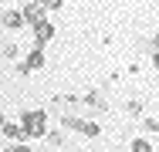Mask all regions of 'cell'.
I'll use <instances>...</instances> for the list:
<instances>
[{
  "label": "cell",
  "instance_id": "obj_6",
  "mask_svg": "<svg viewBox=\"0 0 159 152\" xmlns=\"http://www.w3.org/2000/svg\"><path fill=\"white\" fill-rule=\"evenodd\" d=\"M81 108H92V112H108V101H105V95L102 91H85L81 95Z\"/></svg>",
  "mask_w": 159,
  "mask_h": 152
},
{
  "label": "cell",
  "instance_id": "obj_2",
  "mask_svg": "<svg viewBox=\"0 0 159 152\" xmlns=\"http://www.w3.org/2000/svg\"><path fill=\"white\" fill-rule=\"evenodd\" d=\"M61 125L64 128H71V132H78V135H85V139H95L98 132V122H92V118H81V115H61Z\"/></svg>",
  "mask_w": 159,
  "mask_h": 152
},
{
  "label": "cell",
  "instance_id": "obj_3",
  "mask_svg": "<svg viewBox=\"0 0 159 152\" xmlns=\"http://www.w3.org/2000/svg\"><path fill=\"white\" fill-rule=\"evenodd\" d=\"M54 34H58V27H54V24H51V20L44 17L41 24H34V27H31V37H34V47H37V51H44V47H48V44L54 41Z\"/></svg>",
  "mask_w": 159,
  "mask_h": 152
},
{
  "label": "cell",
  "instance_id": "obj_12",
  "mask_svg": "<svg viewBox=\"0 0 159 152\" xmlns=\"http://www.w3.org/2000/svg\"><path fill=\"white\" fill-rule=\"evenodd\" d=\"M41 7H44V14H54L64 7V0H41Z\"/></svg>",
  "mask_w": 159,
  "mask_h": 152
},
{
  "label": "cell",
  "instance_id": "obj_18",
  "mask_svg": "<svg viewBox=\"0 0 159 152\" xmlns=\"http://www.w3.org/2000/svg\"><path fill=\"white\" fill-rule=\"evenodd\" d=\"M156 37H159V34H156Z\"/></svg>",
  "mask_w": 159,
  "mask_h": 152
},
{
  "label": "cell",
  "instance_id": "obj_4",
  "mask_svg": "<svg viewBox=\"0 0 159 152\" xmlns=\"http://www.w3.org/2000/svg\"><path fill=\"white\" fill-rule=\"evenodd\" d=\"M41 68H44V51L31 47V51L24 54V61L17 64V74H31V71H41Z\"/></svg>",
  "mask_w": 159,
  "mask_h": 152
},
{
  "label": "cell",
  "instance_id": "obj_13",
  "mask_svg": "<svg viewBox=\"0 0 159 152\" xmlns=\"http://www.w3.org/2000/svg\"><path fill=\"white\" fill-rule=\"evenodd\" d=\"M3 152H31L27 142H10V145H3Z\"/></svg>",
  "mask_w": 159,
  "mask_h": 152
},
{
  "label": "cell",
  "instance_id": "obj_11",
  "mask_svg": "<svg viewBox=\"0 0 159 152\" xmlns=\"http://www.w3.org/2000/svg\"><path fill=\"white\" fill-rule=\"evenodd\" d=\"M129 152H152V142H149V139H135V142L129 145Z\"/></svg>",
  "mask_w": 159,
  "mask_h": 152
},
{
  "label": "cell",
  "instance_id": "obj_9",
  "mask_svg": "<svg viewBox=\"0 0 159 152\" xmlns=\"http://www.w3.org/2000/svg\"><path fill=\"white\" fill-rule=\"evenodd\" d=\"M125 115L142 118V115H146V101H142V98H129V101H125Z\"/></svg>",
  "mask_w": 159,
  "mask_h": 152
},
{
  "label": "cell",
  "instance_id": "obj_1",
  "mask_svg": "<svg viewBox=\"0 0 159 152\" xmlns=\"http://www.w3.org/2000/svg\"><path fill=\"white\" fill-rule=\"evenodd\" d=\"M20 135H24V142H34V139H44V132H48V112H41V108H27L24 115H20Z\"/></svg>",
  "mask_w": 159,
  "mask_h": 152
},
{
  "label": "cell",
  "instance_id": "obj_10",
  "mask_svg": "<svg viewBox=\"0 0 159 152\" xmlns=\"http://www.w3.org/2000/svg\"><path fill=\"white\" fill-rule=\"evenodd\" d=\"M44 139H48V145H54V149L64 145V132H61V128H48V132H44Z\"/></svg>",
  "mask_w": 159,
  "mask_h": 152
},
{
  "label": "cell",
  "instance_id": "obj_15",
  "mask_svg": "<svg viewBox=\"0 0 159 152\" xmlns=\"http://www.w3.org/2000/svg\"><path fill=\"white\" fill-rule=\"evenodd\" d=\"M3 58H17V44H14V41L3 44Z\"/></svg>",
  "mask_w": 159,
  "mask_h": 152
},
{
  "label": "cell",
  "instance_id": "obj_5",
  "mask_svg": "<svg viewBox=\"0 0 159 152\" xmlns=\"http://www.w3.org/2000/svg\"><path fill=\"white\" fill-rule=\"evenodd\" d=\"M20 17H24V27H27V24H41V20H44V17H48V14H44V7H41V0H31V3H24V7H20Z\"/></svg>",
  "mask_w": 159,
  "mask_h": 152
},
{
  "label": "cell",
  "instance_id": "obj_7",
  "mask_svg": "<svg viewBox=\"0 0 159 152\" xmlns=\"http://www.w3.org/2000/svg\"><path fill=\"white\" fill-rule=\"evenodd\" d=\"M0 27H7V30H20V27H24L20 10H0Z\"/></svg>",
  "mask_w": 159,
  "mask_h": 152
},
{
  "label": "cell",
  "instance_id": "obj_16",
  "mask_svg": "<svg viewBox=\"0 0 159 152\" xmlns=\"http://www.w3.org/2000/svg\"><path fill=\"white\" fill-rule=\"evenodd\" d=\"M152 68H156V71H159V54H152Z\"/></svg>",
  "mask_w": 159,
  "mask_h": 152
},
{
  "label": "cell",
  "instance_id": "obj_8",
  "mask_svg": "<svg viewBox=\"0 0 159 152\" xmlns=\"http://www.w3.org/2000/svg\"><path fill=\"white\" fill-rule=\"evenodd\" d=\"M0 135H7V139H10V142H24V135H20V125H17V122H0Z\"/></svg>",
  "mask_w": 159,
  "mask_h": 152
},
{
  "label": "cell",
  "instance_id": "obj_17",
  "mask_svg": "<svg viewBox=\"0 0 159 152\" xmlns=\"http://www.w3.org/2000/svg\"><path fill=\"white\" fill-rule=\"evenodd\" d=\"M78 3H88V0H78Z\"/></svg>",
  "mask_w": 159,
  "mask_h": 152
},
{
  "label": "cell",
  "instance_id": "obj_14",
  "mask_svg": "<svg viewBox=\"0 0 159 152\" xmlns=\"http://www.w3.org/2000/svg\"><path fill=\"white\" fill-rule=\"evenodd\" d=\"M142 128L152 135V132H159V118H142Z\"/></svg>",
  "mask_w": 159,
  "mask_h": 152
}]
</instances>
